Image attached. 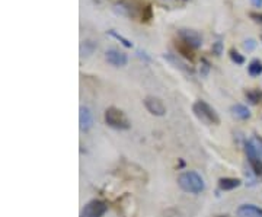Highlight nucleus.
Returning <instances> with one entry per match:
<instances>
[{"label": "nucleus", "mask_w": 262, "mask_h": 217, "mask_svg": "<svg viewBox=\"0 0 262 217\" xmlns=\"http://www.w3.org/2000/svg\"><path fill=\"white\" fill-rule=\"evenodd\" d=\"M256 46H258V42L253 38H248V39L244 41V48L246 51H253L256 48Z\"/></svg>", "instance_id": "21"}, {"label": "nucleus", "mask_w": 262, "mask_h": 217, "mask_svg": "<svg viewBox=\"0 0 262 217\" xmlns=\"http://www.w3.org/2000/svg\"><path fill=\"white\" fill-rule=\"evenodd\" d=\"M95 50H96V44H95L94 41L86 39V41L82 42V46H80V54L82 56H91Z\"/></svg>", "instance_id": "16"}, {"label": "nucleus", "mask_w": 262, "mask_h": 217, "mask_svg": "<svg viewBox=\"0 0 262 217\" xmlns=\"http://www.w3.org/2000/svg\"><path fill=\"white\" fill-rule=\"evenodd\" d=\"M229 56H230V60L236 63L237 66H241V64H244L245 63V57L241 54V53H237L234 48H232L230 51H229Z\"/></svg>", "instance_id": "20"}, {"label": "nucleus", "mask_w": 262, "mask_h": 217, "mask_svg": "<svg viewBox=\"0 0 262 217\" xmlns=\"http://www.w3.org/2000/svg\"><path fill=\"white\" fill-rule=\"evenodd\" d=\"M245 150H246L248 161H249V165H251V168H252L253 173H255L256 177L262 178V158L256 153L252 142H246V144H245Z\"/></svg>", "instance_id": "6"}, {"label": "nucleus", "mask_w": 262, "mask_h": 217, "mask_svg": "<svg viewBox=\"0 0 262 217\" xmlns=\"http://www.w3.org/2000/svg\"><path fill=\"white\" fill-rule=\"evenodd\" d=\"M251 3H252L253 8H262V0H251Z\"/></svg>", "instance_id": "25"}, {"label": "nucleus", "mask_w": 262, "mask_h": 217, "mask_svg": "<svg viewBox=\"0 0 262 217\" xmlns=\"http://www.w3.org/2000/svg\"><path fill=\"white\" fill-rule=\"evenodd\" d=\"M237 217H262V208L253 204H242L237 208Z\"/></svg>", "instance_id": "11"}, {"label": "nucleus", "mask_w": 262, "mask_h": 217, "mask_svg": "<svg viewBox=\"0 0 262 217\" xmlns=\"http://www.w3.org/2000/svg\"><path fill=\"white\" fill-rule=\"evenodd\" d=\"M230 111L233 114L236 118L239 120H249L251 118V111L248 110V106H245L242 104H236L230 108Z\"/></svg>", "instance_id": "14"}, {"label": "nucleus", "mask_w": 262, "mask_h": 217, "mask_svg": "<svg viewBox=\"0 0 262 217\" xmlns=\"http://www.w3.org/2000/svg\"><path fill=\"white\" fill-rule=\"evenodd\" d=\"M178 185L189 194H200L206 188L204 180L201 178V175H198L194 170L182 172L178 177Z\"/></svg>", "instance_id": "1"}, {"label": "nucleus", "mask_w": 262, "mask_h": 217, "mask_svg": "<svg viewBox=\"0 0 262 217\" xmlns=\"http://www.w3.org/2000/svg\"><path fill=\"white\" fill-rule=\"evenodd\" d=\"M201 63H203V72H201V75L206 76L208 73V70H210V64H208V61H207L206 58H203Z\"/></svg>", "instance_id": "23"}, {"label": "nucleus", "mask_w": 262, "mask_h": 217, "mask_svg": "<svg viewBox=\"0 0 262 217\" xmlns=\"http://www.w3.org/2000/svg\"><path fill=\"white\" fill-rule=\"evenodd\" d=\"M213 53H214L215 56H222V53H223V42L222 41H217L213 44Z\"/></svg>", "instance_id": "22"}, {"label": "nucleus", "mask_w": 262, "mask_h": 217, "mask_svg": "<svg viewBox=\"0 0 262 217\" xmlns=\"http://www.w3.org/2000/svg\"><path fill=\"white\" fill-rule=\"evenodd\" d=\"M175 47H177V50H178V53L181 56L188 58L189 61H194L195 54H194V48L191 47V46H188L184 41L178 39V41H175Z\"/></svg>", "instance_id": "12"}, {"label": "nucleus", "mask_w": 262, "mask_h": 217, "mask_svg": "<svg viewBox=\"0 0 262 217\" xmlns=\"http://www.w3.org/2000/svg\"><path fill=\"white\" fill-rule=\"evenodd\" d=\"M108 35H111V37L115 38L117 41H120V42H121L124 47H127V48L133 47V42H131L130 39H127L125 37H122L121 34H118V32H117L115 29H110V31H108Z\"/></svg>", "instance_id": "17"}, {"label": "nucleus", "mask_w": 262, "mask_h": 217, "mask_svg": "<svg viewBox=\"0 0 262 217\" xmlns=\"http://www.w3.org/2000/svg\"><path fill=\"white\" fill-rule=\"evenodd\" d=\"M144 106L150 114H153L156 117H163L166 114V106L158 96H147L144 99Z\"/></svg>", "instance_id": "8"}, {"label": "nucleus", "mask_w": 262, "mask_h": 217, "mask_svg": "<svg viewBox=\"0 0 262 217\" xmlns=\"http://www.w3.org/2000/svg\"><path fill=\"white\" fill-rule=\"evenodd\" d=\"M79 123H80V130L82 132H88L92 128L94 124V118H92V113L88 106H80V113H79Z\"/></svg>", "instance_id": "10"}, {"label": "nucleus", "mask_w": 262, "mask_h": 217, "mask_svg": "<svg viewBox=\"0 0 262 217\" xmlns=\"http://www.w3.org/2000/svg\"><path fill=\"white\" fill-rule=\"evenodd\" d=\"M248 73L252 77H258L262 75V61L259 58H253L248 66Z\"/></svg>", "instance_id": "15"}, {"label": "nucleus", "mask_w": 262, "mask_h": 217, "mask_svg": "<svg viewBox=\"0 0 262 217\" xmlns=\"http://www.w3.org/2000/svg\"><path fill=\"white\" fill-rule=\"evenodd\" d=\"M144 6H141L140 3H137V0H121L115 5V12L124 15L127 18H136L141 16V10Z\"/></svg>", "instance_id": "4"}, {"label": "nucleus", "mask_w": 262, "mask_h": 217, "mask_svg": "<svg viewBox=\"0 0 262 217\" xmlns=\"http://www.w3.org/2000/svg\"><path fill=\"white\" fill-rule=\"evenodd\" d=\"M153 19V8H151V5H146L143 10H141V16H140V20L141 22H144V24H147Z\"/></svg>", "instance_id": "18"}, {"label": "nucleus", "mask_w": 262, "mask_h": 217, "mask_svg": "<svg viewBox=\"0 0 262 217\" xmlns=\"http://www.w3.org/2000/svg\"><path fill=\"white\" fill-rule=\"evenodd\" d=\"M108 210L106 203L102 200H92L89 201L82 210L80 217H102Z\"/></svg>", "instance_id": "5"}, {"label": "nucleus", "mask_w": 262, "mask_h": 217, "mask_svg": "<svg viewBox=\"0 0 262 217\" xmlns=\"http://www.w3.org/2000/svg\"><path fill=\"white\" fill-rule=\"evenodd\" d=\"M178 37L181 41H184L185 44L188 46H191V47L196 50V48H200L203 46V38L201 35L194 31V29H188V28H182L178 31Z\"/></svg>", "instance_id": "7"}, {"label": "nucleus", "mask_w": 262, "mask_h": 217, "mask_svg": "<svg viewBox=\"0 0 262 217\" xmlns=\"http://www.w3.org/2000/svg\"><path fill=\"white\" fill-rule=\"evenodd\" d=\"M251 18H252L253 20H256V22H259V24H262V13L251 12Z\"/></svg>", "instance_id": "24"}, {"label": "nucleus", "mask_w": 262, "mask_h": 217, "mask_svg": "<svg viewBox=\"0 0 262 217\" xmlns=\"http://www.w3.org/2000/svg\"><path fill=\"white\" fill-rule=\"evenodd\" d=\"M192 113L195 114V117L208 125H219L220 124V117L215 113V110L210 104H207L206 101L198 99L192 105Z\"/></svg>", "instance_id": "2"}, {"label": "nucleus", "mask_w": 262, "mask_h": 217, "mask_svg": "<svg viewBox=\"0 0 262 217\" xmlns=\"http://www.w3.org/2000/svg\"><path fill=\"white\" fill-rule=\"evenodd\" d=\"M242 181L239 178H222L219 180V188L222 191H232V189L241 187Z\"/></svg>", "instance_id": "13"}, {"label": "nucleus", "mask_w": 262, "mask_h": 217, "mask_svg": "<svg viewBox=\"0 0 262 217\" xmlns=\"http://www.w3.org/2000/svg\"><path fill=\"white\" fill-rule=\"evenodd\" d=\"M217 217H232V216H229V214H220V216H217Z\"/></svg>", "instance_id": "26"}, {"label": "nucleus", "mask_w": 262, "mask_h": 217, "mask_svg": "<svg viewBox=\"0 0 262 217\" xmlns=\"http://www.w3.org/2000/svg\"><path fill=\"white\" fill-rule=\"evenodd\" d=\"M105 123L115 130H128L131 125L128 117L122 113L120 108H115V106H110L105 111Z\"/></svg>", "instance_id": "3"}, {"label": "nucleus", "mask_w": 262, "mask_h": 217, "mask_svg": "<svg viewBox=\"0 0 262 217\" xmlns=\"http://www.w3.org/2000/svg\"><path fill=\"white\" fill-rule=\"evenodd\" d=\"M246 98L252 102V104H259L262 102V92L261 91H248Z\"/></svg>", "instance_id": "19"}, {"label": "nucleus", "mask_w": 262, "mask_h": 217, "mask_svg": "<svg viewBox=\"0 0 262 217\" xmlns=\"http://www.w3.org/2000/svg\"><path fill=\"white\" fill-rule=\"evenodd\" d=\"M105 60L115 67H124L127 66V63H128L127 54L120 51V50H115V48H111V50H108L105 53Z\"/></svg>", "instance_id": "9"}]
</instances>
